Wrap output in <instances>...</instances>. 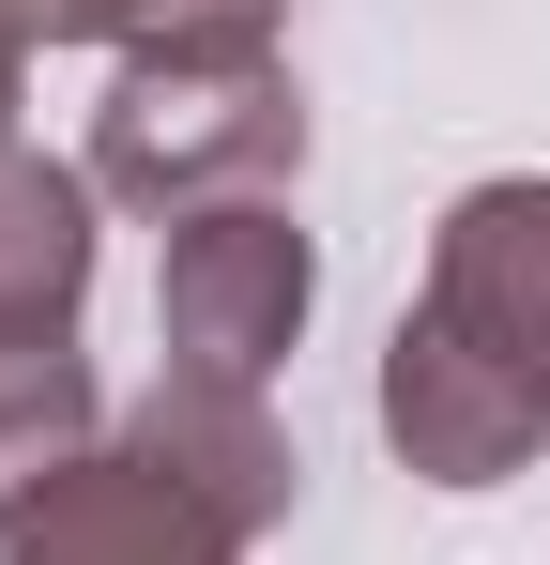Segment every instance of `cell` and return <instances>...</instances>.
<instances>
[{
	"label": "cell",
	"instance_id": "6da1fadb",
	"mask_svg": "<svg viewBox=\"0 0 550 565\" xmlns=\"http://www.w3.org/2000/svg\"><path fill=\"white\" fill-rule=\"evenodd\" d=\"M306 169V77L275 62V31H183V46H138L107 107H92V199L123 214H230V199H275Z\"/></svg>",
	"mask_w": 550,
	"mask_h": 565
},
{
	"label": "cell",
	"instance_id": "7a4b0ae2",
	"mask_svg": "<svg viewBox=\"0 0 550 565\" xmlns=\"http://www.w3.org/2000/svg\"><path fill=\"white\" fill-rule=\"evenodd\" d=\"M306 306H321V245L290 230V199H230V214H183V230H169V276H154L169 367L275 382L290 337H306Z\"/></svg>",
	"mask_w": 550,
	"mask_h": 565
},
{
	"label": "cell",
	"instance_id": "3957f363",
	"mask_svg": "<svg viewBox=\"0 0 550 565\" xmlns=\"http://www.w3.org/2000/svg\"><path fill=\"white\" fill-rule=\"evenodd\" d=\"M261 535L230 520V504H199L123 413H107V444L62 459L31 504H0V565H245Z\"/></svg>",
	"mask_w": 550,
	"mask_h": 565
},
{
	"label": "cell",
	"instance_id": "277c9868",
	"mask_svg": "<svg viewBox=\"0 0 550 565\" xmlns=\"http://www.w3.org/2000/svg\"><path fill=\"white\" fill-rule=\"evenodd\" d=\"M382 444H398V473H429V489H520L550 459V397L505 382L458 321L398 306V337H382Z\"/></svg>",
	"mask_w": 550,
	"mask_h": 565
},
{
	"label": "cell",
	"instance_id": "5b68a950",
	"mask_svg": "<svg viewBox=\"0 0 550 565\" xmlns=\"http://www.w3.org/2000/svg\"><path fill=\"white\" fill-rule=\"evenodd\" d=\"M413 306L458 321L505 382L550 397V184H536V169L444 199V230H429V290H413Z\"/></svg>",
	"mask_w": 550,
	"mask_h": 565
},
{
	"label": "cell",
	"instance_id": "8992f818",
	"mask_svg": "<svg viewBox=\"0 0 550 565\" xmlns=\"http://www.w3.org/2000/svg\"><path fill=\"white\" fill-rule=\"evenodd\" d=\"M92 169H62V153H0V337H77L92 306Z\"/></svg>",
	"mask_w": 550,
	"mask_h": 565
},
{
	"label": "cell",
	"instance_id": "52a82bcc",
	"mask_svg": "<svg viewBox=\"0 0 550 565\" xmlns=\"http://www.w3.org/2000/svg\"><path fill=\"white\" fill-rule=\"evenodd\" d=\"M107 444V382L77 337H0V504H31L62 459Z\"/></svg>",
	"mask_w": 550,
	"mask_h": 565
},
{
	"label": "cell",
	"instance_id": "ba28073f",
	"mask_svg": "<svg viewBox=\"0 0 550 565\" xmlns=\"http://www.w3.org/2000/svg\"><path fill=\"white\" fill-rule=\"evenodd\" d=\"M15 46H183V31H275V0H0Z\"/></svg>",
	"mask_w": 550,
	"mask_h": 565
},
{
	"label": "cell",
	"instance_id": "9c48e42d",
	"mask_svg": "<svg viewBox=\"0 0 550 565\" xmlns=\"http://www.w3.org/2000/svg\"><path fill=\"white\" fill-rule=\"evenodd\" d=\"M15 93H31V46L0 31V153H15Z\"/></svg>",
	"mask_w": 550,
	"mask_h": 565
}]
</instances>
